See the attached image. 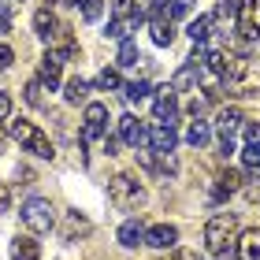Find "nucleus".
I'll list each match as a JSON object with an SVG mask.
<instances>
[{
	"mask_svg": "<svg viewBox=\"0 0 260 260\" xmlns=\"http://www.w3.org/2000/svg\"><path fill=\"white\" fill-rule=\"evenodd\" d=\"M11 60H15V52H11V45H0V71H8Z\"/></svg>",
	"mask_w": 260,
	"mask_h": 260,
	"instance_id": "obj_36",
	"label": "nucleus"
},
{
	"mask_svg": "<svg viewBox=\"0 0 260 260\" xmlns=\"http://www.w3.org/2000/svg\"><path fill=\"white\" fill-rule=\"evenodd\" d=\"M134 26H138L134 19H112L108 22V38L123 45V41H130V30H134Z\"/></svg>",
	"mask_w": 260,
	"mask_h": 260,
	"instance_id": "obj_23",
	"label": "nucleus"
},
{
	"mask_svg": "<svg viewBox=\"0 0 260 260\" xmlns=\"http://www.w3.org/2000/svg\"><path fill=\"white\" fill-rule=\"evenodd\" d=\"M112 15L115 19H134V22L145 19L141 11H134V0H112Z\"/></svg>",
	"mask_w": 260,
	"mask_h": 260,
	"instance_id": "obj_25",
	"label": "nucleus"
},
{
	"mask_svg": "<svg viewBox=\"0 0 260 260\" xmlns=\"http://www.w3.org/2000/svg\"><path fill=\"white\" fill-rule=\"evenodd\" d=\"M223 86L238 97H256L260 93V63L253 56H231L223 67Z\"/></svg>",
	"mask_w": 260,
	"mask_h": 260,
	"instance_id": "obj_1",
	"label": "nucleus"
},
{
	"mask_svg": "<svg viewBox=\"0 0 260 260\" xmlns=\"http://www.w3.org/2000/svg\"><path fill=\"white\" fill-rule=\"evenodd\" d=\"M234 234H238V219L231 216V212H216L208 223H205V245H208V253H231V245H234Z\"/></svg>",
	"mask_w": 260,
	"mask_h": 260,
	"instance_id": "obj_3",
	"label": "nucleus"
},
{
	"mask_svg": "<svg viewBox=\"0 0 260 260\" xmlns=\"http://www.w3.org/2000/svg\"><path fill=\"white\" fill-rule=\"evenodd\" d=\"M104 123H108V108L101 101L86 104V123H82V141H97L104 138Z\"/></svg>",
	"mask_w": 260,
	"mask_h": 260,
	"instance_id": "obj_6",
	"label": "nucleus"
},
{
	"mask_svg": "<svg viewBox=\"0 0 260 260\" xmlns=\"http://www.w3.org/2000/svg\"><path fill=\"white\" fill-rule=\"evenodd\" d=\"M149 145H152V152H160V156H171L175 145H179L175 123H156V126L149 130Z\"/></svg>",
	"mask_w": 260,
	"mask_h": 260,
	"instance_id": "obj_9",
	"label": "nucleus"
},
{
	"mask_svg": "<svg viewBox=\"0 0 260 260\" xmlns=\"http://www.w3.org/2000/svg\"><path fill=\"white\" fill-rule=\"evenodd\" d=\"M19 216H22V223H26V231H34V234H49L56 227V212H52L49 197H30L26 205L19 208Z\"/></svg>",
	"mask_w": 260,
	"mask_h": 260,
	"instance_id": "obj_4",
	"label": "nucleus"
},
{
	"mask_svg": "<svg viewBox=\"0 0 260 260\" xmlns=\"http://www.w3.org/2000/svg\"><path fill=\"white\" fill-rule=\"evenodd\" d=\"M108 201L115 208H138L141 201H145V190H141L138 179H130V175H115L108 182Z\"/></svg>",
	"mask_w": 260,
	"mask_h": 260,
	"instance_id": "obj_5",
	"label": "nucleus"
},
{
	"mask_svg": "<svg viewBox=\"0 0 260 260\" xmlns=\"http://www.w3.org/2000/svg\"><path fill=\"white\" fill-rule=\"evenodd\" d=\"M216 126H219V138H234V130L245 126V119H242V112H238V108H223V112H219V119H216Z\"/></svg>",
	"mask_w": 260,
	"mask_h": 260,
	"instance_id": "obj_17",
	"label": "nucleus"
},
{
	"mask_svg": "<svg viewBox=\"0 0 260 260\" xmlns=\"http://www.w3.org/2000/svg\"><path fill=\"white\" fill-rule=\"evenodd\" d=\"M60 75H63V60L56 52H45L41 56V67H38V82H41V86H49V89H56V86H60Z\"/></svg>",
	"mask_w": 260,
	"mask_h": 260,
	"instance_id": "obj_13",
	"label": "nucleus"
},
{
	"mask_svg": "<svg viewBox=\"0 0 260 260\" xmlns=\"http://www.w3.org/2000/svg\"><path fill=\"white\" fill-rule=\"evenodd\" d=\"M242 130H245V141H249V145H256V149H260V123H245Z\"/></svg>",
	"mask_w": 260,
	"mask_h": 260,
	"instance_id": "obj_35",
	"label": "nucleus"
},
{
	"mask_svg": "<svg viewBox=\"0 0 260 260\" xmlns=\"http://www.w3.org/2000/svg\"><path fill=\"white\" fill-rule=\"evenodd\" d=\"M75 234H89V219H82L78 212H71L67 216V238H75Z\"/></svg>",
	"mask_w": 260,
	"mask_h": 260,
	"instance_id": "obj_32",
	"label": "nucleus"
},
{
	"mask_svg": "<svg viewBox=\"0 0 260 260\" xmlns=\"http://www.w3.org/2000/svg\"><path fill=\"white\" fill-rule=\"evenodd\" d=\"M15 4H19V0H15Z\"/></svg>",
	"mask_w": 260,
	"mask_h": 260,
	"instance_id": "obj_42",
	"label": "nucleus"
},
{
	"mask_svg": "<svg viewBox=\"0 0 260 260\" xmlns=\"http://www.w3.org/2000/svg\"><path fill=\"white\" fill-rule=\"evenodd\" d=\"M152 112H156L160 123H175V112H179V101H175V89L171 86H160L152 93Z\"/></svg>",
	"mask_w": 260,
	"mask_h": 260,
	"instance_id": "obj_12",
	"label": "nucleus"
},
{
	"mask_svg": "<svg viewBox=\"0 0 260 260\" xmlns=\"http://www.w3.org/2000/svg\"><path fill=\"white\" fill-rule=\"evenodd\" d=\"M11 260H41V245L30 238V234H15L11 242Z\"/></svg>",
	"mask_w": 260,
	"mask_h": 260,
	"instance_id": "obj_14",
	"label": "nucleus"
},
{
	"mask_svg": "<svg viewBox=\"0 0 260 260\" xmlns=\"http://www.w3.org/2000/svg\"><path fill=\"white\" fill-rule=\"evenodd\" d=\"M126 89V101L130 104H141V101H145L149 97V93H152V86H149V82L145 78H138V82H130V86H123Z\"/></svg>",
	"mask_w": 260,
	"mask_h": 260,
	"instance_id": "obj_26",
	"label": "nucleus"
},
{
	"mask_svg": "<svg viewBox=\"0 0 260 260\" xmlns=\"http://www.w3.org/2000/svg\"><path fill=\"white\" fill-rule=\"evenodd\" d=\"M238 256L242 260H260V231L256 227L238 234Z\"/></svg>",
	"mask_w": 260,
	"mask_h": 260,
	"instance_id": "obj_15",
	"label": "nucleus"
},
{
	"mask_svg": "<svg viewBox=\"0 0 260 260\" xmlns=\"http://www.w3.org/2000/svg\"><path fill=\"white\" fill-rule=\"evenodd\" d=\"M238 30L249 41L260 38V0H242L238 4Z\"/></svg>",
	"mask_w": 260,
	"mask_h": 260,
	"instance_id": "obj_8",
	"label": "nucleus"
},
{
	"mask_svg": "<svg viewBox=\"0 0 260 260\" xmlns=\"http://www.w3.org/2000/svg\"><path fill=\"white\" fill-rule=\"evenodd\" d=\"M41 93H45V86H41L38 78H34V82H26L22 97H26V104H34V108H41V104H45V97H41Z\"/></svg>",
	"mask_w": 260,
	"mask_h": 260,
	"instance_id": "obj_29",
	"label": "nucleus"
},
{
	"mask_svg": "<svg viewBox=\"0 0 260 260\" xmlns=\"http://www.w3.org/2000/svg\"><path fill=\"white\" fill-rule=\"evenodd\" d=\"M115 138H119L123 145L138 149V152L149 145V130H145V123H141V119H134V115H123V119H119V134H115Z\"/></svg>",
	"mask_w": 260,
	"mask_h": 260,
	"instance_id": "obj_7",
	"label": "nucleus"
},
{
	"mask_svg": "<svg viewBox=\"0 0 260 260\" xmlns=\"http://www.w3.org/2000/svg\"><path fill=\"white\" fill-rule=\"evenodd\" d=\"M149 34H152V41H156L160 49H168L175 41V26H171V19L164 15L160 8H149Z\"/></svg>",
	"mask_w": 260,
	"mask_h": 260,
	"instance_id": "obj_10",
	"label": "nucleus"
},
{
	"mask_svg": "<svg viewBox=\"0 0 260 260\" xmlns=\"http://www.w3.org/2000/svg\"><path fill=\"white\" fill-rule=\"evenodd\" d=\"M82 15H86L89 22H97L104 15V0H82Z\"/></svg>",
	"mask_w": 260,
	"mask_h": 260,
	"instance_id": "obj_33",
	"label": "nucleus"
},
{
	"mask_svg": "<svg viewBox=\"0 0 260 260\" xmlns=\"http://www.w3.org/2000/svg\"><path fill=\"white\" fill-rule=\"evenodd\" d=\"M34 30H38V38H52V34L60 30V26H56V19H52V11H49V8H41L38 15H34Z\"/></svg>",
	"mask_w": 260,
	"mask_h": 260,
	"instance_id": "obj_20",
	"label": "nucleus"
},
{
	"mask_svg": "<svg viewBox=\"0 0 260 260\" xmlns=\"http://www.w3.org/2000/svg\"><path fill=\"white\" fill-rule=\"evenodd\" d=\"M168 260H193V253H186V249H175Z\"/></svg>",
	"mask_w": 260,
	"mask_h": 260,
	"instance_id": "obj_40",
	"label": "nucleus"
},
{
	"mask_svg": "<svg viewBox=\"0 0 260 260\" xmlns=\"http://www.w3.org/2000/svg\"><path fill=\"white\" fill-rule=\"evenodd\" d=\"M63 4H71V8H78V4H82V0H63Z\"/></svg>",
	"mask_w": 260,
	"mask_h": 260,
	"instance_id": "obj_41",
	"label": "nucleus"
},
{
	"mask_svg": "<svg viewBox=\"0 0 260 260\" xmlns=\"http://www.w3.org/2000/svg\"><path fill=\"white\" fill-rule=\"evenodd\" d=\"M8 208H11V190L0 182V212H8Z\"/></svg>",
	"mask_w": 260,
	"mask_h": 260,
	"instance_id": "obj_38",
	"label": "nucleus"
},
{
	"mask_svg": "<svg viewBox=\"0 0 260 260\" xmlns=\"http://www.w3.org/2000/svg\"><path fill=\"white\" fill-rule=\"evenodd\" d=\"M86 93H89V82L71 78L67 86H63V101H67V104H82V101H86Z\"/></svg>",
	"mask_w": 260,
	"mask_h": 260,
	"instance_id": "obj_21",
	"label": "nucleus"
},
{
	"mask_svg": "<svg viewBox=\"0 0 260 260\" xmlns=\"http://www.w3.org/2000/svg\"><path fill=\"white\" fill-rule=\"evenodd\" d=\"M115 238H119V245H126V249H134V245H145V227H141L138 219H126Z\"/></svg>",
	"mask_w": 260,
	"mask_h": 260,
	"instance_id": "obj_16",
	"label": "nucleus"
},
{
	"mask_svg": "<svg viewBox=\"0 0 260 260\" xmlns=\"http://www.w3.org/2000/svg\"><path fill=\"white\" fill-rule=\"evenodd\" d=\"M208 30H212V19H208V15H197V19L190 22V30H186V34H190L193 45H205V41H208Z\"/></svg>",
	"mask_w": 260,
	"mask_h": 260,
	"instance_id": "obj_24",
	"label": "nucleus"
},
{
	"mask_svg": "<svg viewBox=\"0 0 260 260\" xmlns=\"http://www.w3.org/2000/svg\"><path fill=\"white\" fill-rule=\"evenodd\" d=\"M8 134L15 138L26 152H34V156H41V160H52V156H56V149H52L49 134H45L41 126H34L30 119H15V123H8Z\"/></svg>",
	"mask_w": 260,
	"mask_h": 260,
	"instance_id": "obj_2",
	"label": "nucleus"
},
{
	"mask_svg": "<svg viewBox=\"0 0 260 260\" xmlns=\"http://www.w3.org/2000/svg\"><path fill=\"white\" fill-rule=\"evenodd\" d=\"M208 138H212V130H208V123H201V119H193L190 126H186V141H190L193 149H205V145H208Z\"/></svg>",
	"mask_w": 260,
	"mask_h": 260,
	"instance_id": "obj_19",
	"label": "nucleus"
},
{
	"mask_svg": "<svg viewBox=\"0 0 260 260\" xmlns=\"http://www.w3.org/2000/svg\"><path fill=\"white\" fill-rule=\"evenodd\" d=\"M242 164H245L249 171H256V175H260V149H256V145H249V149L242 152Z\"/></svg>",
	"mask_w": 260,
	"mask_h": 260,
	"instance_id": "obj_34",
	"label": "nucleus"
},
{
	"mask_svg": "<svg viewBox=\"0 0 260 260\" xmlns=\"http://www.w3.org/2000/svg\"><path fill=\"white\" fill-rule=\"evenodd\" d=\"M242 186V179H238V171H223L219 175V186H216V197H227V193H234Z\"/></svg>",
	"mask_w": 260,
	"mask_h": 260,
	"instance_id": "obj_27",
	"label": "nucleus"
},
{
	"mask_svg": "<svg viewBox=\"0 0 260 260\" xmlns=\"http://www.w3.org/2000/svg\"><path fill=\"white\" fill-rule=\"evenodd\" d=\"M119 145H123L119 138H104V149H108V156H115V149H119Z\"/></svg>",
	"mask_w": 260,
	"mask_h": 260,
	"instance_id": "obj_39",
	"label": "nucleus"
},
{
	"mask_svg": "<svg viewBox=\"0 0 260 260\" xmlns=\"http://www.w3.org/2000/svg\"><path fill=\"white\" fill-rule=\"evenodd\" d=\"M123 82H119V71L115 67H104L101 75H97V89H119Z\"/></svg>",
	"mask_w": 260,
	"mask_h": 260,
	"instance_id": "obj_28",
	"label": "nucleus"
},
{
	"mask_svg": "<svg viewBox=\"0 0 260 260\" xmlns=\"http://www.w3.org/2000/svg\"><path fill=\"white\" fill-rule=\"evenodd\" d=\"M52 41H56V56H60V60H75L78 56V45H75V38H71V30H56Z\"/></svg>",
	"mask_w": 260,
	"mask_h": 260,
	"instance_id": "obj_18",
	"label": "nucleus"
},
{
	"mask_svg": "<svg viewBox=\"0 0 260 260\" xmlns=\"http://www.w3.org/2000/svg\"><path fill=\"white\" fill-rule=\"evenodd\" d=\"M197 78H201V67H193V63H186V67L179 71V75L171 78V89H175V93H179V89H190V86H193Z\"/></svg>",
	"mask_w": 260,
	"mask_h": 260,
	"instance_id": "obj_22",
	"label": "nucleus"
},
{
	"mask_svg": "<svg viewBox=\"0 0 260 260\" xmlns=\"http://www.w3.org/2000/svg\"><path fill=\"white\" fill-rule=\"evenodd\" d=\"M238 15V0H216V19L219 22H231Z\"/></svg>",
	"mask_w": 260,
	"mask_h": 260,
	"instance_id": "obj_31",
	"label": "nucleus"
},
{
	"mask_svg": "<svg viewBox=\"0 0 260 260\" xmlns=\"http://www.w3.org/2000/svg\"><path fill=\"white\" fill-rule=\"evenodd\" d=\"M115 63H119V67H134L138 63V45L134 41H123L119 45V60H115Z\"/></svg>",
	"mask_w": 260,
	"mask_h": 260,
	"instance_id": "obj_30",
	"label": "nucleus"
},
{
	"mask_svg": "<svg viewBox=\"0 0 260 260\" xmlns=\"http://www.w3.org/2000/svg\"><path fill=\"white\" fill-rule=\"evenodd\" d=\"M8 115H11V97H8V93H0V123H4Z\"/></svg>",
	"mask_w": 260,
	"mask_h": 260,
	"instance_id": "obj_37",
	"label": "nucleus"
},
{
	"mask_svg": "<svg viewBox=\"0 0 260 260\" xmlns=\"http://www.w3.org/2000/svg\"><path fill=\"white\" fill-rule=\"evenodd\" d=\"M145 245L152 249H175L179 245V227L175 223H156V227L145 231Z\"/></svg>",
	"mask_w": 260,
	"mask_h": 260,
	"instance_id": "obj_11",
	"label": "nucleus"
}]
</instances>
